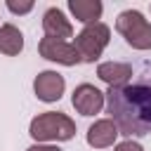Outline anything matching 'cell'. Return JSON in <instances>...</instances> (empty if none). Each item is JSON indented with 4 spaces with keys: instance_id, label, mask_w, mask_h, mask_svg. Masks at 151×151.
Segmentation results:
<instances>
[{
    "instance_id": "6da1fadb",
    "label": "cell",
    "mask_w": 151,
    "mask_h": 151,
    "mask_svg": "<svg viewBox=\"0 0 151 151\" xmlns=\"http://www.w3.org/2000/svg\"><path fill=\"white\" fill-rule=\"evenodd\" d=\"M106 111L120 134L144 137L151 132V80H132L123 87H109Z\"/></svg>"
},
{
    "instance_id": "7a4b0ae2",
    "label": "cell",
    "mask_w": 151,
    "mask_h": 151,
    "mask_svg": "<svg viewBox=\"0 0 151 151\" xmlns=\"http://www.w3.org/2000/svg\"><path fill=\"white\" fill-rule=\"evenodd\" d=\"M28 134L38 144L40 142H68L76 134V123L61 111H45L31 120Z\"/></svg>"
},
{
    "instance_id": "3957f363",
    "label": "cell",
    "mask_w": 151,
    "mask_h": 151,
    "mask_svg": "<svg viewBox=\"0 0 151 151\" xmlns=\"http://www.w3.org/2000/svg\"><path fill=\"white\" fill-rule=\"evenodd\" d=\"M116 31L134 50H151V24L137 9H125L116 19Z\"/></svg>"
},
{
    "instance_id": "277c9868",
    "label": "cell",
    "mask_w": 151,
    "mask_h": 151,
    "mask_svg": "<svg viewBox=\"0 0 151 151\" xmlns=\"http://www.w3.org/2000/svg\"><path fill=\"white\" fill-rule=\"evenodd\" d=\"M109 38H111L109 26H106V24H101V21H97V24L85 26V28L76 35L73 45H76V50H78L80 59H83V61H87V64H92V61H97V59L101 57L104 47L109 45Z\"/></svg>"
},
{
    "instance_id": "5b68a950",
    "label": "cell",
    "mask_w": 151,
    "mask_h": 151,
    "mask_svg": "<svg viewBox=\"0 0 151 151\" xmlns=\"http://www.w3.org/2000/svg\"><path fill=\"white\" fill-rule=\"evenodd\" d=\"M38 52H40V57H45V59H50V61H57V64H61V66H76V64L83 61L73 42H68V40H57V38H47V35L38 42Z\"/></svg>"
},
{
    "instance_id": "8992f818",
    "label": "cell",
    "mask_w": 151,
    "mask_h": 151,
    "mask_svg": "<svg viewBox=\"0 0 151 151\" xmlns=\"http://www.w3.org/2000/svg\"><path fill=\"white\" fill-rule=\"evenodd\" d=\"M104 97H106V94H104L101 90H97V87L90 85V83H83V85H78V87L73 90L71 104H73V109H76L80 116H94V113L101 111Z\"/></svg>"
},
{
    "instance_id": "52a82bcc",
    "label": "cell",
    "mask_w": 151,
    "mask_h": 151,
    "mask_svg": "<svg viewBox=\"0 0 151 151\" xmlns=\"http://www.w3.org/2000/svg\"><path fill=\"white\" fill-rule=\"evenodd\" d=\"M64 87H66L64 76L57 73V71H42L33 80V92H35V97L40 101H57V99H61Z\"/></svg>"
},
{
    "instance_id": "ba28073f",
    "label": "cell",
    "mask_w": 151,
    "mask_h": 151,
    "mask_svg": "<svg viewBox=\"0 0 151 151\" xmlns=\"http://www.w3.org/2000/svg\"><path fill=\"white\" fill-rule=\"evenodd\" d=\"M42 28H45L47 38H57V40L73 38V26H71V21L66 19V14L59 7H50L42 14Z\"/></svg>"
},
{
    "instance_id": "9c48e42d",
    "label": "cell",
    "mask_w": 151,
    "mask_h": 151,
    "mask_svg": "<svg viewBox=\"0 0 151 151\" xmlns=\"http://www.w3.org/2000/svg\"><path fill=\"white\" fill-rule=\"evenodd\" d=\"M118 134H120L118 125L111 118H101L94 125H90V130H87V144L92 149H106V146H113V142L118 139Z\"/></svg>"
},
{
    "instance_id": "30bf717a",
    "label": "cell",
    "mask_w": 151,
    "mask_h": 151,
    "mask_svg": "<svg viewBox=\"0 0 151 151\" xmlns=\"http://www.w3.org/2000/svg\"><path fill=\"white\" fill-rule=\"evenodd\" d=\"M97 76L109 85V87H123L132 78V66L123 61H104L97 66Z\"/></svg>"
},
{
    "instance_id": "8fae6325",
    "label": "cell",
    "mask_w": 151,
    "mask_h": 151,
    "mask_svg": "<svg viewBox=\"0 0 151 151\" xmlns=\"http://www.w3.org/2000/svg\"><path fill=\"white\" fill-rule=\"evenodd\" d=\"M68 9L78 21L90 26V24H97V19L101 17L104 7H101L99 0H68Z\"/></svg>"
},
{
    "instance_id": "7c38bea8",
    "label": "cell",
    "mask_w": 151,
    "mask_h": 151,
    "mask_svg": "<svg viewBox=\"0 0 151 151\" xmlns=\"http://www.w3.org/2000/svg\"><path fill=\"white\" fill-rule=\"evenodd\" d=\"M24 50V35L14 24H2L0 26V52L7 57H17Z\"/></svg>"
},
{
    "instance_id": "4fadbf2b",
    "label": "cell",
    "mask_w": 151,
    "mask_h": 151,
    "mask_svg": "<svg viewBox=\"0 0 151 151\" xmlns=\"http://www.w3.org/2000/svg\"><path fill=\"white\" fill-rule=\"evenodd\" d=\"M7 9L9 12H14V14H26V12H31L33 9V2H7Z\"/></svg>"
},
{
    "instance_id": "5bb4252c",
    "label": "cell",
    "mask_w": 151,
    "mask_h": 151,
    "mask_svg": "<svg viewBox=\"0 0 151 151\" xmlns=\"http://www.w3.org/2000/svg\"><path fill=\"white\" fill-rule=\"evenodd\" d=\"M113 151H144V149H142V144H137V142L127 139V142H120Z\"/></svg>"
},
{
    "instance_id": "9a60e30c",
    "label": "cell",
    "mask_w": 151,
    "mask_h": 151,
    "mask_svg": "<svg viewBox=\"0 0 151 151\" xmlns=\"http://www.w3.org/2000/svg\"><path fill=\"white\" fill-rule=\"evenodd\" d=\"M26 151H61V149L54 146V144H33V146H28Z\"/></svg>"
}]
</instances>
